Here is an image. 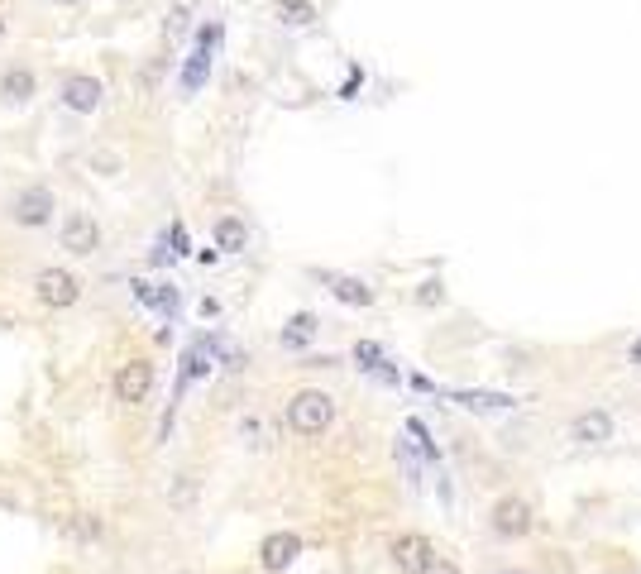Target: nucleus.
I'll return each mask as SVG.
<instances>
[{
    "label": "nucleus",
    "mask_w": 641,
    "mask_h": 574,
    "mask_svg": "<svg viewBox=\"0 0 641 574\" xmlns=\"http://www.w3.org/2000/svg\"><path fill=\"white\" fill-rule=\"evenodd\" d=\"M426 574H460V565H450V560H436Z\"/></svg>",
    "instance_id": "obj_20"
},
{
    "label": "nucleus",
    "mask_w": 641,
    "mask_h": 574,
    "mask_svg": "<svg viewBox=\"0 0 641 574\" xmlns=\"http://www.w3.org/2000/svg\"><path fill=\"white\" fill-rule=\"evenodd\" d=\"M460 402L465 407H512V398H503V393H460Z\"/></svg>",
    "instance_id": "obj_18"
},
{
    "label": "nucleus",
    "mask_w": 641,
    "mask_h": 574,
    "mask_svg": "<svg viewBox=\"0 0 641 574\" xmlns=\"http://www.w3.org/2000/svg\"><path fill=\"white\" fill-rule=\"evenodd\" d=\"M311 331H316V321H311V316H297V321H292V331L283 335V345H292V350H297V345H307V340H311Z\"/></svg>",
    "instance_id": "obj_17"
},
{
    "label": "nucleus",
    "mask_w": 641,
    "mask_h": 574,
    "mask_svg": "<svg viewBox=\"0 0 641 574\" xmlns=\"http://www.w3.org/2000/svg\"><path fill=\"white\" fill-rule=\"evenodd\" d=\"M493 531L498 536H527L531 531V508L522 498H503V503H493Z\"/></svg>",
    "instance_id": "obj_9"
},
{
    "label": "nucleus",
    "mask_w": 641,
    "mask_h": 574,
    "mask_svg": "<svg viewBox=\"0 0 641 574\" xmlns=\"http://www.w3.org/2000/svg\"><path fill=\"white\" fill-rule=\"evenodd\" d=\"M331 421H335V402H331V393H321V388H302V393L288 402V426L297 436H321Z\"/></svg>",
    "instance_id": "obj_1"
},
{
    "label": "nucleus",
    "mask_w": 641,
    "mask_h": 574,
    "mask_svg": "<svg viewBox=\"0 0 641 574\" xmlns=\"http://www.w3.org/2000/svg\"><path fill=\"white\" fill-rule=\"evenodd\" d=\"M244 244H249V225H244L240 216H221V221H216V249H221V254H240Z\"/></svg>",
    "instance_id": "obj_12"
},
{
    "label": "nucleus",
    "mask_w": 641,
    "mask_h": 574,
    "mask_svg": "<svg viewBox=\"0 0 641 574\" xmlns=\"http://www.w3.org/2000/svg\"><path fill=\"white\" fill-rule=\"evenodd\" d=\"M10 216H15V225H29V230L48 225L53 221V192H48V187H29V192H20V197L10 201Z\"/></svg>",
    "instance_id": "obj_5"
},
{
    "label": "nucleus",
    "mask_w": 641,
    "mask_h": 574,
    "mask_svg": "<svg viewBox=\"0 0 641 574\" xmlns=\"http://www.w3.org/2000/svg\"><path fill=\"white\" fill-rule=\"evenodd\" d=\"M331 292L345 307H369V302H374V287L359 283V278H331Z\"/></svg>",
    "instance_id": "obj_14"
},
{
    "label": "nucleus",
    "mask_w": 641,
    "mask_h": 574,
    "mask_svg": "<svg viewBox=\"0 0 641 574\" xmlns=\"http://www.w3.org/2000/svg\"><path fill=\"white\" fill-rule=\"evenodd\" d=\"M278 20L283 24H311L316 20V10H311V0H278Z\"/></svg>",
    "instance_id": "obj_15"
},
{
    "label": "nucleus",
    "mask_w": 641,
    "mask_h": 574,
    "mask_svg": "<svg viewBox=\"0 0 641 574\" xmlns=\"http://www.w3.org/2000/svg\"><path fill=\"white\" fill-rule=\"evenodd\" d=\"M421 302H426V307H431V302H441V283H421V292H417Z\"/></svg>",
    "instance_id": "obj_19"
},
{
    "label": "nucleus",
    "mask_w": 641,
    "mask_h": 574,
    "mask_svg": "<svg viewBox=\"0 0 641 574\" xmlns=\"http://www.w3.org/2000/svg\"><path fill=\"white\" fill-rule=\"evenodd\" d=\"M393 565H398L402 574H426L436 565V546H431L421 531H407V536L393 541Z\"/></svg>",
    "instance_id": "obj_4"
},
{
    "label": "nucleus",
    "mask_w": 641,
    "mask_h": 574,
    "mask_svg": "<svg viewBox=\"0 0 641 574\" xmlns=\"http://www.w3.org/2000/svg\"><path fill=\"white\" fill-rule=\"evenodd\" d=\"M0 96L15 101V106L29 101V96H34V72H29V67H10V72L0 77Z\"/></svg>",
    "instance_id": "obj_13"
},
{
    "label": "nucleus",
    "mask_w": 641,
    "mask_h": 574,
    "mask_svg": "<svg viewBox=\"0 0 641 574\" xmlns=\"http://www.w3.org/2000/svg\"><path fill=\"white\" fill-rule=\"evenodd\" d=\"M0 39H5V10H0Z\"/></svg>",
    "instance_id": "obj_23"
},
{
    "label": "nucleus",
    "mask_w": 641,
    "mask_h": 574,
    "mask_svg": "<svg viewBox=\"0 0 641 574\" xmlns=\"http://www.w3.org/2000/svg\"><path fill=\"white\" fill-rule=\"evenodd\" d=\"M627 359H632V364H637V369H641V340H637V345H632V350H627Z\"/></svg>",
    "instance_id": "obj_21"
},
{
    "label": "nucleus",
    "mask_w": 641,
    "mask_h": 574,
    "mask_svg": "<svg viewBox=\"0 0 641 574\" xmlns=\"http://www.w3.org/2000/svg\"><path fill=\"white\" fill-rule=\"evenodd\" d=\"M201 0H168V10H163V29H168V39H182L192 20H197Z\"/></svg>",
    "instance_id": "obj_11"
},
{
    "label": "nucleus",
    "mask_w": 641,
    "mask_h": 574,
    "mask_svg": "<svg viewBox=\"0 0 641 574\" xmlns=\"http://www.w3.org/2000/svg\"><path fill=\"white\" fill-rule=\"evenodd\" d=\"M53 5H67V10H72V5H82V0H53Z\"/></svg>",
    "instance_id": "obj_22"
},
{
    "label": "nucleus",
    "mask_w": 641,
    "mask_h": 574,
    "mask_svg": "<svg viewBox=\"0 0 641 574\" xmlns=\"http://www.w3.org/2000/svg\"><path fill=\"white\" fill-rule=\"evenodd\" d=\"M297 555H302V541H297L292 531H273V536H264V546H259L264 570H288Z\"/></svg>",
    "instance_id": "obj_8"
},
{
    "label": "nucleus",
    "mask_w": 641,
    "mask_h": 574,
    "mask_svg": "<svg viewBox=\"0 0 641 574\" xmlns=\"http://www.w3.org/2000/svg\"><path fill=\"white\" fill-rule=\"evenodd\" d=\"M575 441L579 445L613 441V417H608V412H579V417H575Z\"/></svg>",
    "instance_id": "obj_10"
},
{
    "label": "nucleus",
    "mask_w": 641,
    "mask_h": 574,
    "mask_svg": "<svg viewBox=\"0 0 641 574\" xmlns=\"http://www.w3.org/2000/svg\"><path fill=\"white\" fill-rule=\"evenodd\" d=\"M58 240H63L67 254H91V249L101 244V225L91 221L87 211H72L63 221V230H58Z\"/></svg>",
    "instance_id": "obj_7"
},
{
    "label": "nucleus",
    "mask_w": 641,
    "mask_h": 574,
    "mask_svg": "<svg viewBox=\"0 0 641 574\" xmlns=\"http://www.w3.org/2000/svg\"><path fill=\"white\" fill-rule=\"evenodd\" d=\"M503 574H522V570H503Z\"/></svg>",
    "instance_id": "obj_24"
},
{
    "label": "nucleus",
    "mask_w": 641,
    "mask_h": 574,
    "mask_svg": "<svg viewBox=\"0 0 641 574\" xmlns=\"http://www.w3.org/2000/svg\"><path fill=\"white\" fill-rule=\"evenodd\" d=\"M354 359H359V364H364V369H374V374L393 378V369H388V364H383V350H378V345H369V340H359V345H354Z\"/></svg>",
    "instance_id": "obj_16"
},
{
    "label": "nucleus",
    "mask_w": 641,
    "mask_h": 574,
    "mask_svg": "<svg viewBox=\"0 0 641 574\" xmlns=\"http://www.w3.org/2000/svg\"><path fill=\"white\" fill-rule=\"evenodd\" d=\"M58 96H63V106L67 111H77V115H91L96 106H101V82L91 77V72H72L63 87H58Z\"/></svg>",
    "instance_id": "obj_6"
},
{
    "label": "nucleus",
    "mask_w": 641,
    "mask_h": 574,
    "mask_svg": "<svg viewBox=\"0 0 641 574\" xmlns=\"http://www.w3.org/2000/svg\"><path fill=\"white\" fill-rule=\"evenodd\" d=\"M34 297H39L44 307L63 311V307H72V302L82 297V283H77L67 268H44V273L34 278Z\"/></svg>",
    "instance_id": "obj_2"
},
{
    "label": "nucleus",
    "mask_w": 641,
    "mask_h": 574,
    "mask_svg": "<svg viewBox=\"0 0 641 574\" xmlns=\"http://www.w3.org/2000/svg\"><path fill=\"white\" fill-rule=\"evenodd\" d=\"M149 393H154V364H144V359L120 364V374H115V398L139 407V402H149Z\"/></svg>",
    "instance_id": "obj_3"
}]
</instances>
